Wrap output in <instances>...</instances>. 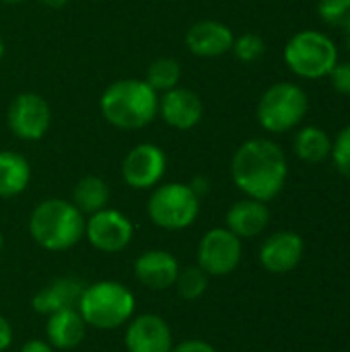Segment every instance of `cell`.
Listing matches in <instances>:
<instances>
[{
    "mask_svg": "<svg viewBox=\"0 0 350 352\" xmlns=\"http://www.w3.org/2000/svg\"><path fill=\"white\" fill-rule=\"evenodd\" d=\"M43 6H47V8H62V6H66L68 4V0H39Z\"/></svg>",
    "mask_w": 350,
    "mask_h": 352,
    "instance_id": "obj_32",
    "label": "cell"
},
{
    "mask_svg": "<svg viewBox=\"0 0 350 352\" xmlns=\"http://www.w3.org/2000/svg\"><path fill=\"white\" fill-rule=\"evenodd\" d=\"M159 113L161 118L175 130H192L200 124L204 105L198 93L190 89L175 87L171 91H165L159 99Z\"/></svg>",
    "mask_w": 350,
    "mask_h": 352,
    "instance_id": "obj_15",
    "label": "cell"
},
{
    "mask_svg": "<svg viewBox=\"0 0 350 352\" xmlns=\"http://www.w3.org/2000/svg\"><path fill=\"white\" fill-rule=\"evenodd\" d=\"M146 214L159 229L184 231L192 227L200 214V196L190 184H161L153 190L146 202Z\"/></svg>",
    "mask_w": 350,
    "mask_h": 352,
    "instance_id": "obj_6",
    "label": "cell"
},
{
    "mask_svg": "<svg viewBox=\"0 0 350 352\" xmlns=\"http://www.w3.org/2000/svg\"><path fill=\"white\" fill-rule=\"evenodd\" d=\"M169 352H219L210 342L202 340V338H188L179 344H173V349Z\"/></svg>",
    "mask_w": 350,
    "mask_h": 352,
    "instance_id": "obj_29",
    "label": "cell"
},
{
    "mask_svg": "<svg viewBox=\"0 0 350 352\" xmlns=\"http://www.w3.org/2000/svg\"><path fill=\"white\" fill-rule=\"evenodd\" d=\"M167 171V155L161 146L142 142L136 144L122 161V177L134 190L157 188Z\"/></svg>",
    "mask_w": 350,
    "mask_h": 352,
    "instance_id": "obj_11",
    "label": "cell"
},
{
    "mask_svg": "<svg viewBox=\"0 0 350 352\" xmlns=\"http://www.w3.org/2000/svg\"><path fill=\"white\" fill-rule=\"evenodd\" d=\"M85 214L64 198L41 200L29 214V235L45 252H68L85 239Z\"/></svg>",
    "mask_w": 350,
    "mask_h": 352,
    "instance_id": "obj_2",
    "label": "cell"
},
{
    "mask_svg": "<svg viewBox=\"0 0 350 352\" xmlns=\"http://www.w3.org/2000/svg\"><path fill=\"white\" fill-rule=\"evenodd\" d=\"M99 107L111 126L120 130H138L157 118L159 95L146 80L122 78L103 91Z\"/></svg>",
    "mask_w": 350,
    "mask_h": 352,
    "instance_id": "obj_3",
    "label": "cell"
},
{
    "mask_svg": "<svg viewBox=\"0 0 350 352\" xmlns=\"http://www.w3.org/2000/svg\"><path fill=\"white\" fill-rule=\"evenodd\" d=\"M309 99L307 93L295 82H274L268 87L258 101V122L266 132L285 134L297 128L307 116Z\"/></svg>",
    "mask_w": 350,
    "mask_h": 352,
    "instance_id": "obj_7",
    "label": "cell"
},
{
    "mask_svg": "<svg viewBox=\"0 0 350 352\" xmlns=\"http://www.w3.org/2000/svg\"><path fill=\"white\" fill-rule=\"evenodd\" d=\"M10 132L21 140H39L52 126V109L37 93L17 95L6 111Z\"/></svg>",
    "mask_w": 350,
    "mask_h": 352,
    "instance_id": "obj_10",
    "label": "cell"
},
{
    "mask_svg": "<svg viewBox=\"0 0 350 352\" xmlns=\"http://www.w3.org/2000/svg\"><path fill=\"white\" fill-rule=\"evenodd\" d=\"M241 256V239L227 227H215L202 235L196 252V264L208 276H229L237 270Z\"/></svg>",
    "mask_w": 350,
    "mask_h": 352,
    "instance_id": "obj_8",
    "label": "cell"
},
{
    "mask_svg": "<svg viewBox=\"0 0 350 352\" xmlns=\"http://www.w3.org/2000/svg\"><path fill=\"white\" fill-rule=\"evenodd\" d=\"M76 309L85 320L87 328L109 332L126 326L134 318L136 297L124 283L97 280L85 285Z\"/></svg>",
    "mask_w": 350,
    "mask_h": 352,
    "instance_id": "obj_4",
    "label": "cell"
},
{
    "mask_svg": "<svg viewBox=\"0 0 350 352\" xmlns=\"http://www.w3.org/2000/svg\"><path fill=\"white\" fill-rule=\"evenodd\" d=\"M208 283H210V276L198 266H186V268H179V274L175 278V293L179 299L184 301H196L200 299L206 291H208Z\"/></svg>",
    "mask_w": 350,
    "mask_h": 352,
    "instance_id": "obj_24",
    "label": "cell"
},
{
    "mask_svg": "<svg viewBox=\"0 0 350 352\" xmlns=\"http://www.w3.org/2000/svg\"><path fill=\"white\" fill-rule=\"evenodd\" d=\"M19 352H56V349L45 338H31L21 346Z\"/></svg>",
    "mask_w": 350,
    "mask_h": 352,
    "instance_id": "obj_31",
    "label": "cell"
},
{
    "mask_svg": "<svg viewBox=\"0 0 350 352\" xmlns=\"http://www.w3.org/2000/svg\"><path fill=\"white\" fill-rule=\"evenodd\" d=\"M85 239L101 254H118L132 243L134 225L122 210L103 208L87 217Z\"/></svg>",
    "mask_w": 350,
    "mask_h": 352,
    "instance_id": "obj_9",
    "label": "cell"
},
{
    "mask_svg": "<svg viewBox=\"0 0 350 352\" xmlns=\"http://www.w3.org/2000/svg\"><path fill=\"white\" fill-rule=\"evenodd\" d=\"M233 31L229 25L215 21V19H204L194 23L188 33H186V45L194 56L200 58H219L233 47Z\"/></svg>",
    "mask_w": 350,
    "mask_h": 352,
    "instance_id": "obj_16",
    "label": "cell"
},
{
    "mask_svg": "<svg viewBox=\"0 0 350 352\" xmlns=\"http://www.w3.org/2000/svg\"><path fill=\"white\" fill-rule=\"evenodd\" d=\"M2 250H4V235H2V231H0V256H2Z\"/></svg>",
    "mask_w": 350,
    "mask_h": 352,
    "instance_id": "obj_34",
    "label": "cell"
},
{
    "mask_svg": "<svg viewBox=\"0 0 350 352\" xmlns=\"http://www.w3.org/2000/svg\"><path fill=\"white\" fill-rule=\"evenodd\" d=\"M173 344L171 326L157 314H140L126 324V352H169Z\"/></svg>",
    "mask_w": 350,
    "mask_h": 352,
    "instance_id": "obj_12",
    "label": "cell"
},
{
    "mask_svg": "<svg viewBox=\"0 0 350 352\" xmlns=\"http://www.w3.org/2000/svg\"><path fill=\"white\" fill-rule=\"evenodd\" d=\"M111 198L109 186L105 184V179L97 177V175H85L76 182L74 190H72V204L85 214H95L103 208H107Z\"/></svg>",
    "mask_w": 350,
    "mask_h": 352,
    "instance_id": "obj_22",
    "label": "cell"
},
{
    "mask_svg": "<svg viewBox=\"0 0 350 352\" xmlns=\"http://www.w3.org/2000/svg\"><path fill=\"white\" fill-rule=\"evenodd\" d=\"M231 177L248 198L270 202L283 192L287 184V155L274 140H245L231 159Z\"/></svg>",
    "mask_w": 350,
    "mask_h": 352,
    "instance_id": "obj_1",
    "label": "cell"
},
{
    "mask_svg": "<svg viewBox=\"0 0 350 352\" xmlns=\"http://www.w3.org/2000/svg\"><path fill=\"white\" fill-rule=\"evenodd\" d=\"M231 52L235 54L237 60H241L245 64H252V62H256V60H260L264 56L266 43L258 33H243V35L233 39Z\"/></svg>",
    "mask_w": 350,
    "mask_h": 352,
    "instance_id": "obj_26",
    "label": "cell"
},
{
    "mask_svg": "<svg viewBox=\"0 0 350 352\" xmlns=\"http://www.w3.org/2000/svg\"><path fill=\"white\" fill-rule=\"evenodd\" d=\"M347 47H349L350 52V29H347Z\"/></svg>",
    "mask_w": 350,
    "mask_h": 352,
    "instance_id": "obj_36",
    "label": "cell"
},
{
    "mask_svg": "<svg viewBox=\"0 0 350 352\" xmlns=\"http://www.w3.org/2000/svg\"><path fill=\"white\" fill-rule=\"evenodd\" d=\"M87 336V324L76 307L56 311L45 320V340L56 351H72L83 344Z\"/></svg>",
    "mask_w": 350,
    "mask_h": 352,
    "instance_id": "obj_19",
    "label": "cell"
},
{
    "mask_svg": "<svg viewBox=\"0 0 350 352\" xmlns=\"http://www.w3.org/2000/svg\"><path fill=\"white\" fill-rule=\"evenodd\" d=\"M270 223V210L266 202L254 200V198H243L235 202L225 217V227L235 233L239 239H252L264 233V229Z\"/></svg>",
    "mask_w": 350,
    "mask_h": 352,
    "instance_id": "obj_18",
    "label": "cell"
},
{
    "mask_svg": "<svg viewBox=\"0 0 350 352\" xmlns=\"http://www.w3.org/2000/svg\"><path fill=\"white\" fill-rule=\"evenodd\" d=\"M330 159L334 161L336 171L350 182V124L347 128H342L332 140Z\"/></svg>",
    "mask_w": 350,
    "mask_h": 352,
    "instance_id": "obj_27",
    "label": "cell"
},
{
    "mask_svg": "<svg viewBox=\"0 0 350 352\" xmlns=\"http://www.w3.org/2000/svg\"><path fill=\"white\" fill-rule=\"evenodd\" d=\"M4 4H21V2H25V0H2Z\"/></svg>",
    "mask_w": 350,
    "mask_h": 352,
    "instance_id": "obj_33",
    "label": "cell"
},
{
    "mask_svg": "<svg viewBox=\"0 0 350 352\" xmlns=\"http://www.w3.org/2000/svg\"><path fill=\"white\" fill-rule=\"evenodd\" d=\"M179 268L182 266L171 252L146 250L134 262V276L144 289L161 293V291L173 289Z\"/></svg>",
    "mask_w": 350,
    "mask_h": 352,
    "instance_id": "obj_14",
    "label": "cell"
},
{
    "mask_svg": "<svg viewBox=\"0 0 350 352\" xmlns=\"http://www.w3.org/2000/svg\"><path fill=\"white\" fill-rule=\"evenodd\" d=\"M31 182L29 161L12 151H0V198H14Z\"/></svg>",
    "mask_w": 350,
    "mask_h": 352,
    "instance_id": "obj_20",
    "label": "cell"
},
{
    "mask_svg": "<svg viewBox=\"0 0 350 352\" xmlns=\"http://www.w3.org/2000/svg\"><path fill=\"white\" fill-rule=\"evenodd\" d=\"M305 243L295 231H276L260 248V264L270 274H287L295 270L303 258Z\"/></svg>",
    "mask_w": 350,
    "mask_h": 352,
    "instance_id": "obj_13",
    "label": "cell"
},
{
    "mask_svg": "<svg viewBox=\"0 0 350 352\" xmlns=\"http://www.w3.org/2000/svg\"><path fill=\"white\" fill-rule=\"evenodd\" d=\"M320 19L336 29H350V0H318Z\"/></svg>",
    "mask_w": 350,
    "mask_h": 352,
    "instance_id": "obj_25",
    "label": "cell"
},
{
    "mask_svg": "<svg viewBox=\"0 0 350 352\" xmlns=\"http://www.w3.org/2000/svg\"><path fill=\"white\" fill-rule=\"evenodd\" d=\"M155 91H171L179 85L182 80V66L173 58H157L149 64L146 68V78H144Z\"/></svg>",
    "mask_w": 350,
    "mask_h": 352,
    "instance_id": "obj_23",
    "label": "cell"
},
{
    "mask_svg": "<svg viewBox=\"0 0 350 352\" xmlns=\"http://www.w3.org/2000/svg\"><path fill=\"white\" fill-rule=\"evenodd\" d=\"M283 58L299 78L318 80L328 76L338 64V47L330 35L318 29H303L287 41Z\"/></svg>",
    "mask_w": 350,
    "mask_h": 352,
    "instance_id": "obj_5",
    "label": "cell"
},
{
    "mask_svg": "<svg viewBox=\"0 0 350 352\" xmlns=\"http://www.w3.org/2000/svg\"><path fill=\"white\" fill-rule=\"evenodd\" d=\"M2 56H4V41H2V37H0V60H2Z\"/></svg>",
    "mask_w": 350,
    "mask_h": 352,
    "instance_id": "obj_35",
    "label": "cell"
},
{
    "mask_svg": "<svg viewBox=\"0 0 350 352\" xmlns=\"http://www.w3.org/2000/svg\"><path fill=\"white\" fill-rule=\"evenodd\" d=\"M12 338H14V332H12V326L10 322L0 314V352L8 351L10 344H12Z\"/></svg>",
    "mask_w": 350,
    "mask_h": 352,
    "instance_id": "obj_30",
    "label": "cell"
},
{
    "mask_svg": "<svg viewBox=\"0 0 350 352\" xmlns=\"http://www.w3.org/2000/svg\"><path fill=\"white\" fill-rule=\"evenodd\" d=\"M293 151L297 159L307 165L324 163L332 153V138L320 126H303L293 138Z\"/></svg>",
    "mask_w": 350,
    "mask_h": 352,
    "instance_id": "obj_21",
    "label": "cell"
},
{
    "mask_svg": "<svg viewBox=\"0 0 350 352\" xmlns=\"http://www.w3.org/2000/svg\"><path fill=\"white\" fill-rule=\"evenodd\" d=\"M85 285L74 278V276H62V278H54L52 283H47L45 287H41L33 299H31V307L41 314V316H52L56 311L62 309H70L76 307L80 293H83Z\"/></svg>",
    "mask_w": 350,
    "mask_h": 352,
    "instance_id": "obj_17",
    "label": "cell"
},
{
    "mask_svg": "<svg viewBox=\"0 0 350 352\" xmlns=\"http://www.w3.org/2000/svg\"><path fill=\"white\" fill-rule=\"evenodd\" d=\"M328 78H330V85L336 93L350 97V62L338 60V64L330 70Z\"/></svg>",
    "mask_w": 350,
    "mask_h": 352,
    "instance_id": "obj_28",
    "label": "cell"
}]
</instances>
